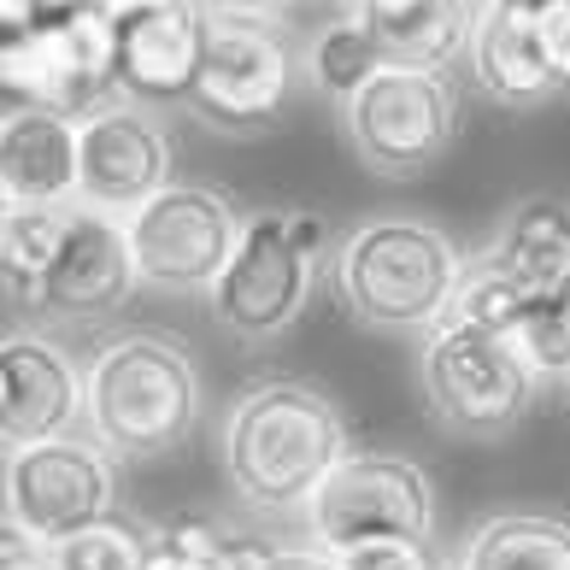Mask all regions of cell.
<instances>
[{"label":"cell","instance_id":"cell-25","mask_svg":"<svg viewBox=\"0 0 570 570\" xmlns=\"http://www.w3.org/2000/svg\"><path fill=\"white\" fill-rule=\"evenodd\" d=\"M512 342L541 383H570V288L553 294V301H530Z\"/></svg>","mask_w":570,"mask_h":570},{"label":"cell","instance_id":"cell-2","mask_svg":"<svg viewBox=\"0 0 570 570\" xmlns=\"http://www.w3.org/2000/svg\"><path fill=\"white\" fill-rule=\"evenodd\" d=\"M82 376H89L82 424L112 459H159L200 424V371L165 330L107 335Z\"/></svg>","mask_w":570,"mask_h":570},{"label":"cell","instance_id":"cell-26","mask_svg":"<svg viewBox=\"0 0 570 570\" xmlns=\"http://www.w3.org/2000/svg\"><path fill=\"white\" fill-rule=\"evenodd\" d=\"M236 570H342L324 547H271V541H236Z\"/></svg>","mask_w":570,"mask_h":570},{"label":"cell","instance_id":"cell-13","mask_svg":"<svg viewBox=\"0 0 570 570\" xmlns=\"http://www.w3.org/2000/svg\"><path fill=\"white\" fill-rule=\"evenodd\" d=\"M82 406H89V376L53 335L12 330L0 342V435H7V453L71 435V424H82Z\"/></svg>","mask_w":570,"mask_h":570},{"label":"cell","instance_id":"cell-3","mask_svg":"<svg viewBox=\"0 0 570 570\" xmlns=\"http://www.w3.org/2000/svg\"><path fill=\"white\" fill-rule=\"evenodd\" d=\"M464 265L471 259L453 247L448 229L424 218H371L335 247L330 288L347 318H358L365 330L430 335L435 324H448Z\"/></svg>","mask_w":570,"mask_h":570},{"label":"cell","instance_id":"cell-20","mask_svg":"<svg viewBox=\"0 0 570 570\" xmlns=\"http://www.w3.org/2000/svg\"><path fill=\"white\" fill-rule=\"evenodd\" d=\"M453 570H570V518L494 512L464 535Z\"/></svg>","mask_w":570,"mask_h":570},{"label":"cell","instance_id":"cell-1","mask_svg":"<svg viewBox=\"0 0 570 570\" xmlns=\"http://www.w3.org/2000/svg\"><path fill=\"white\" fill-rule=\"evenodd\" d=\"M353 448L335 400L294 376H271L224 412V476L253 512H301Z\"/></svg>","mask_w":570,"mask_h":570},{"label":"cell","instance_id":"cell-30","mask_svg":"<svg viewBox=\"0 0 570 570\" xmlns=\"http://www.w3.org/2000/svg\"><path fill=\"white\" fill-rule=\"evenodd\" d=\"M100 12H112V18H124V12H141V7H154V0H95Z\"/></svg>","mask_w":570,"mask_h":570},{"label":"cell","instance_id":"cell-21","mask_svg":"<svg viewBox=\"0 0 570 570\" xmlns=\"http://www.w3.org/2000/svg\"><path fill=\"white\" fill-rule=\"evenodd\" d=\"M71 206H0V271H7V294L36 312V294L66 247Z\"/></svg>","mask_w":570,"mask_h":570},{"label":"cell","instance_id":"cell-4","mask_svg":"<svg viewBox=\"0 0 570 570\" xmlns=\"http://www.w3.org/2000/svg\"><path fill=\"white\" fill-rule=\"evenodd\" d=\"M330 242V224L306 206H271L253 213L242 229V247L213 288V312L242 342H277L301 324V312L318 283V253Z\"/></svg>","mask_w":570,"mask_h":570},{"label":"cell","instance_id":"cell-18","mask_svg":"<svg viewBox=\"0 0 570 570\" xmlns=\"http://www.w3.org/2000/svg\"><path fill=\"white\" fill-rule=\"evenodd\" d=\"M347 12L371 30L389 66L400 71H448L471 53L482 0H347Z\"/></svg>","mask_w":570,"mask_h":570},{"label":"cell","instance_id":"cell-9","mask_svg":"<svg viewBox=\"0 0 570 570\" xmlns=\"http://www.w3.org/2000/svg\"><path fill=\"white\" fill-rule=\"evenodd\" d=\"M130 253L141 271V288L154 294H213L242 247L247 218L224 188L206 183H171L141 213L124 218Z\"/></svg>","mask_w":570,"mask_h":570},{"label":"cell","instance_id":"cell-14","mask_svg":"<svg viewBox=\"0 0 570 570\" xmlns=\"http://www.w3.org/2000/svg\"><path fill=\"white\" fill-rule=\"evenodd\" d=\"M213 7L206 0H154L118 18V82L136 107H188L206 59Z\"/></svg>","mask_w":570,"mask_h":570},{"label":"cell","instance_id":"cell-27","mask_svg":"<svg viewBox=\"0 0 570 570\" xmlns=\"http://www.w3.org/2000/svg\"><path fill=\"white\" fill-rule=\"evenodd\" d=\"M342 570H441L430 541H371V547H353V553L335 559Z\"/></svg>","mask_w":570,"mask_h":570},{"label":"cell","instance_id":"cell-11","mask_svg":"<svg viewBox=\"0 0 570 570\" xmlns=\"http://www.w3.org/2000/svg\"><path fill=\"white\" fill-rule=\"evenodd\" d=\"M294 77H301V59L283 41V30L213 12L188 112L200 124H213V130H229V136L271 130L294 100Z\"/></svg>","mask_w":570,"mask_h":570},{"label":"cell","instance_id":"cell-10","mask_svg":"<svg viewBox=\"0 0 570 570\" xmlns=\"http://www.w3.org/2000/svg\"><path fill=\"white\" fill-rule=\"evenodd\" d=\"M118 459L100 441L59 435L41 448L7 453V523L24 530L30 541L66 547L71 535L95 530V523L118 518Z\"/></svg>","mask_w":570,"mask_h":570},{"label":"cell","instance_id":"cell-8","mask_svg":"<svg viewBox=\"0 0 570 570\" xmlns=\"http://www.w3.org/2000/svg\"><path fill=\"white\" fill-rule=\"evenodd\" d=\"M435 489L417 459L400 453H347L335 476L306 505V535L324 553H353L371 541H430Z\"/></svg>","mask_w":570,"mask_h":570},{"label":"cell","instance_id":"cell-6","mask_svg":"<svg viewBox=\"0 0 570 570\" xmlns=\"http://www.w3.org/2000/svg\"><path fill=\"white\" fill-rule=\"evenodd\" d=\"M417 376H424V400L441 430L464 441H494L530 412L541 376L530 358L518 353L512 335L476 330V324H435L417 353Z\"/></svg>","mask_w":570,"mask_h":570},{"label":"cell","instance_id":"cell-22","mask_svg":"<svg viewBox=\"0 0 570 570\" xmlns=\"http://www.w3.org/2000/svg\"><path fill=\"white\" fill-rule=\"evenodd\" d=\"M383 66H389L383 48H376L371 30L358 24L353 12L318 24V30H312V41H306V77H312V89H318V95L335 100V107H347V100L365 89V82L383 71Z\"/></svg>","mask_w":570,"mask_h":570},{"label":"cell","instance_id":"cell-29","mask_svg":"<svg viewBox=\"0 0 570 570\" xmlns=\"http://www.w3.org/2000/svg\"><path fill=\"white\" fill-rule=\"evenodd\" d=\"M206 7H213L218 18H247V24H271V30H277L301 0H206Z\"/></svg>","mask_w":570,"mask_h":570},{"label":"cell","instance_id":"cell-19","mask_svg":"<svg viewBox=\"0 0 570 570\" xmlns=\"http://www.w3.org/2000/svg\"><path fill=\"white\" fill-rule=\"evenodd\" d=\"M489 253L518 277L530 301H553L570 288V200L564 195H530L505 213Z\"/></svg>","mask_w":570,"mask_h":570},{"label":"cell","instance_id":"cell-28","mask_svg":"<svg viewBox=\"0 0 570 570\" xmlns=\"http://www.w3.org/2000/svg\"><path fill=\"white\" fill-rule=\"evenodd\" d=\"M535 30H541V53H547V66H553L559 89H570V0H541Z\"/></svg>","mask_w":570,"mask_h":570},{"label":"cell","instance_id":"cell-16","mask_svg":"<svg viewBox=\"0 0 570 570\" xmlns=\"http://www.w3.org/2000/svg\"><path fill=\"white\" fill-rule=\"evenodd\" d=\"M77 118L53 107L0 112V206H77Z\"/></svg>","mask_w":570,"mask_h":570},{"label":"cell","instance_id":"cell-24","mask_svg":"<svg viewBox=\"0 0 570 570\" xmlns=\"http://www.w3.org/2000/svg\"><path fill=\"white\" fill-rule=\"evenodd\" d=\"M147 564H154V535L136 530L130 518H107L48 553V570H147Z\"/></svg>","mask_w":570,"mask_h":570},{"label":"cell","instance_id":"cell-7","mask_svg":"<svg viewBox=\"0 0 570 570\" xmlns=\"http://www.w3.org/2000/svg\"><path fill=\"white\" fill-rule=\"evenodd\" d=\"M353 154L376 177H424L448 159L459 136V89L448 71H400L383 66L342 107Z\"/></svg>","mask_w":570,"mask_h":570},{"label":"cell","instance_id":"cell-17","mask_svg":"<svg viewBox=\"0 0 570 570\" xmlns=\"http://www.w3.org/2000/svg\"><path fill=\"white\" fill-rule=\"evenodd\" d=\"M535 7L541 0H482L476 30H471V53H464L476 89L512 112H530L547 95H559V77L541 53Z\"/></svg>","mask_w":570,"mask_h":570},{"label":"cell","instance_id":"cell-15","mask_svg":"<svg viewBox=\"0 0 570 570\" xmlns=\"http://www.w3.org/2000/svg\"><path fill=\"white\" fill-rule=\"evenodd\" d=\"M136 288H141V271H136L124 218L71 206L66 247H59L48 283L36 294V312H48V318H107Z\"/></svg>","mask_w":570,"mask_h":570},{"label":"cell","instance_id":"cell-23","mask_svg":"<svg viewBox=\"0 0 570 570\" xmlns=\"http://www.w3.org/2000/svg\"><path fill=\"white\" fill-rule=\"evenodd\" d=\"M523 312H530V294L518 288V277L494 259V253H476V259L464 265V277H459V294H453V312H448V318L512 335Z\"/></svg>","mask_w":570,"mask_h":570},{"label":"cell","instance_id":"cell-5","mask_svg":"<svg viewBox=\"0 0 570 570\" xmlns=\"http://www.w3.org/2000/svg\"><path fill=\"white\" fill-rule=\"evenodd\" d=\"M0 95L12 107H53L89 118L124 100L118 82V18L95 0H71L24 36H0Z\"/></svg>","mask_w":570,"mask_h":570},{"label":"cell","instance_id":"cell-12","mask_svg":"<svg viewBox=\"0 0 570 570\" xmlns=\"http://www.w3.org/2000/svg\"><path fill=\"white\" fill-rule=\"evenodd\" d=\"M77 206L107 218H130L141 213L154 195H165L177 177V147L171 130L154 107H136V100H112L77 124Z\"/></svg>","mask_w":570,"mask_h":570}]
</instances>
